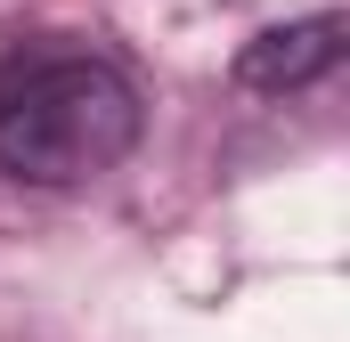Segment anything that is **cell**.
I'll return each mask as SVG.
<instances>
[{
    "label": "cell",
    "instance_id": "6da1fadb",
    "mask_svg": "<svg viewBox=\"0 0 350 342\" xmlns=\"http://www.w3.org/2000/svg\"><path fill=\"white\" fill-rule=\"evenodd\" d=\"M139 147V90L106 57H33L0 74V171L82 187Z\"/></svg>",
    "mask_w": 350,
    "mask_h": 342
},
{
    "label": "cell",
    "instance_id": "7a4b0ae2",
    "mask_svg": "<svg viewBox=\"0 0 350 342\" xmlns=\"http://www.w3.org/2000/svg\"><path fill=\"white\" fill-rule=\"evenodd\" d=\"M342 33H350L342 8H318V16H301V25H269L261 41H245L237 82L245 90H301V82H318V74L342 66Z\"/></svg>",
    "mask_w": 350,
    "mask_h": 342
}]
</instances>
